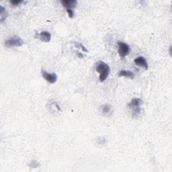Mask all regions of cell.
<instances>
[{"label": "cell", "instance_id": "obj_10", "mask_svg": "<svg viewBox=\"0 0 172 172\" xmlns=\"http://www.w3.org/2000/svg\"><path fill=\"white\" fill-rule=\"evenodd\" d=\"M102 112L105 116H109L112 113L113 109L110 105L106 104L102 107Z\"/></svg>", "mask_w": 172, "mask_h": 172}, {"label": "cell", "instance_id": "obj_6", "mask_svg": "<svg viewBox=\"0 0 172 172\" xmlns=\"http://www.w3.org/2000/svg\"><path fill=\"white\" fill-rule=\"evenodd\" d=\"M134 62H135V63L137 66L141 67L144 68L146 70L148 69L149 68V65H148L147 61L146 59H145V58L143 57L140 56V57L135 58V60H134Z\"/></svg>", "mask_w": 172, "mask_h": 172}, {"label": "cell", "instance_id": "obj_15", "mask_svg": "<svg viewBox=\"0 0 172 172\" xmlns=\"http://www.w3.org/2000/svg\"><path fill=\"white\" fill-rule=\"evenodd\" d=\"M77 55H78L79 58H80V59H82V58L83 57V55H82V53H80V52H77Z\"/></svg>", "mask_w": 172, "mask_h": 172}, {"label": "cell", "instance_id": "obj_1", "mask_svg": "<svg viewBox=\"0 0 172 172\" xmlns=\"http://www.w3.org/2000/svg\"><path fill=\"white\" fill-rule=\"evenodd\" d=\"M95 70L96 71L100 73V76H99V80L100 81L103 82L106 80L107 77H108L110 68L109 65H108L104 61H99L97 63L95 66Z\"/></svg>", "mask_w": 172, "mask_h": 172}, {"label": "cell", "instance_id": "obj_11", "mask_svg": "<svg viewBox=\"0 0 172 172\" xmlns=\"http://www.w3.org/2000/svg\"><path fill=\"white\" fill-rule=\"evenodd\" d=\"M0 15H1V22H4L8 16L7 11L3 6H0Z\"/></svg>", "mask_w": 172, "mask_h": 172}, {"label": "cell", "instance_id": "obj_3", "mask_svg": "<svg viewBox=\"0 0 172 172\" xmlns=\"http://www.w3.org/2000/svg\"><path fill=\"white\" fill-rule=\"evenodd\" d=\"M23 45H24V40L17 36H12L5 41V46L8 48L20 47Z\"/></svg>", "mask_w": 172, "mask_h": 172}, {"label": "cell", "instance_id": "obj_5", "mask_svg": "<svg viewBox=\"0 0 172 172\" xmlns=\"http://www.w3.org/2000/svg\"><path fill=\"white\" fill-rule=\"evenodd\" d=\"M42 77L45 79V80L47 81V82L50 83L51 84H53L55 83H56V81H57V75L56 73H48L46 71H45V70H42Z\"/></svg>", "mask_w": 172, "mask_h": 172}, {"label": "cell", "instance_id": "obj_7", "mask_svg": "<svg viewBox=\"0 0 172 172\" xmlns=\"http://www.w3.org/2000/svg\"><path fill=\"white\" fill-rule=\"evenodd\" d=\"M38 37L42 42H49L51 39V34L48 31H42L38 34Z\"/></svg>", "mask_w": 172, "mask_h": 172}, {"label": "cell", "instance_id": "obj_12", "mask_svg": "<svg viewBox=\"0 0 172 172\" xmlns=\"http://www.w3.org/2000/svg\"><path fill=\"white\" fill-rule=\"evenodd\" d=\"M75 45H76V47H77V48H81L84 52H88V51L87 50V48L82 45V44L79 43V42H75Z\"/></svg>", "mask_w": 172, "mask_h": 172}, {"label": "cell", "instance_id": "obj_14", "mask_svg": "<svg viewBox=\"0 0 172 172\" xmlns=\"http://www.w3.org/2000/svg\"><path fill=\"white\" fill-rule=\"evenodd\" d=\"M67 12L70 17H73V11L72 10V9H67Z\"/></svg>", "mask_w": 172, "mask_h": 172}, {"label": "cell", "instance_id": "obj_2", "mask_svg": "<svg viewBox=\"0 0 172 172\" xmlns=\"http://www.w3.org/2000/svg\"><path fill=\"white\" fill-rule=\"evenodd\" d=\"M142 104V100L140 98H133L130 103L128 104L129 108L131 110L133 117H137L141 112V105Z\"/></svg>", "mask_w": 172, "mask_h": 172}, {"label": "cell", "instance_id": "obj_13", "mask_svg": "<svg viewBox=\"0 0 172 172\" xmlns=\"http://www.w3.org/2000/svg\"><path fill=\"white\" fill-rule=\"evenodd\" d=\"M23 2H24V1H22V0H12V1H10L11 4L14 5H17Z\"/></svg>", "mask_w": 172, "mask_h": 172}, {"label": "cell", "instance_id": "obj_9", "mask_svg": "<svg viewBox=\"0 0 172 172\" xmlns=\"http://www.w3.org/2000/svg\"><path fill=\"white\" fill-rule=\"evenodd\" d=\"M118 77H126L132 79L133 80V79H134V77H135V75H134L132 71L122 69L118 73Z\"/></svg>", "mask_w": 172, "mask_h": 172}, {"label": "cell", "instance_id": "obj_8", "mask_svg": "<svg viewBox=\"0 0 172 172\" xmlns=\"http://www.w3.org/2000/svg\"><path fill=\"white\" fill-rule=\"evenodd\" d=\"M61 3L67 9H73L76 6L77 2L75 0H62Z\"/></svg>", "mask_w": 172, "mask_h": 172}, {"label": "cell", "instance_id": "obj_4", "mask_svg": "<svg viewBox=\"0 0 172 172\" xmlns=\"http://www.w3.org/2000/svg\"><path fill=\"white\" fill-rule=\"evenodd\" d=\"M118 46V52L121 57H124L127 56L130 52V48L129 45L127 43L122 41H118L117 42Z\"/></svg>", "mask_w": 172, "mask_h": 172}]
</instances>
